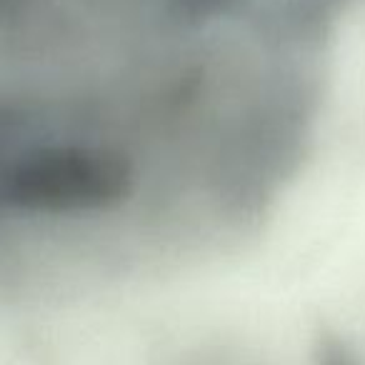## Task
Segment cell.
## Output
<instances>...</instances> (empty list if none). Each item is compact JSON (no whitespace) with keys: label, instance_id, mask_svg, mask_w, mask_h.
<instances>
[{"label":"cell","instance_id":"cell-1","mask_svg":"<svg viewBox=\"0 0 365 365\" xmlns=\"http://www.w3.org/2000/svg\"><path fill=\"white\" fill-rule=\"evenodd\" d=\"M128 190L130 168L118 153L78 145L31 153L8 173L3 185L13 205L46 213L108 208Z\"/></svg>","mask_w":365,"mask_h":365},{"label":"cell","instance_id":"cell-2","mask_svg":"<svg viewBox=\"0 0 365 365\" xmlns=\"http://www.w3.org/2000/svg\"><path fill=\"white\" fill-rule=\"evenodd\" d=\"M315 365H358L355 355L338 340H323L315 355Z\"/></svg>","mask_w":365,"mask_h":365}]
</instances>
